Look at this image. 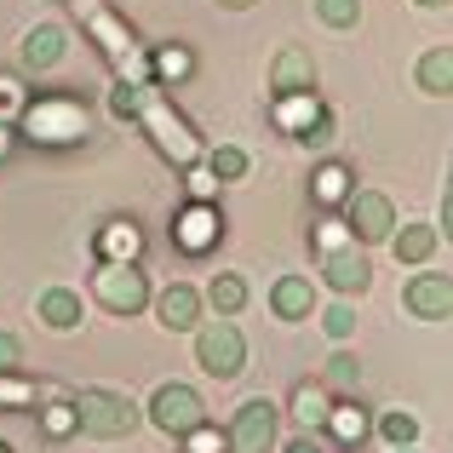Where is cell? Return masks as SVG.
Listing matches in <instances>:
<instances>
[{
	"label": "cell",
	"instance_id": "1",
	"mask_svg": "<svg viewBox=\"0 0 453 453\" xmlns=\"http://www.w3.org/2000/svg\"><path fill=\"white\" fill-rule=\"evenodd\" d=\"M69 12H75L81 23H87V35L104 46V58H110L115 69H121V81L127 87H144L150 81V69H155V58L138 52V41H133V29H127L121 18H115L104 0H69Z\"/></svg>",
	"mask_w": 453,
	"mask_h": 453
},
{
	"label": "cell",
	"instance_id": "2",
	"mask_svg": "<svg viewBox=\"0 0 453 453\" xmlns=\"http://www.w3.org/2000/svg\"><path fill=\"white\" fill-rule=\"evenodd\" d=\"M133 115L150 127L155 150H161L166 161H178V166H196L201 161V138L189 133V121L173 110V104H166L161 87H150V81H144V87H133Z\"/></svg>",
	"mask_w": 453,
	"mask_h": 453
},
{
	"label": "cell",
	"instance_id": "3",
	"mask_svg": "<svg viewBox=\"0 0 453 453\" xmlns=\"http://www.w3.org/2000/svg\"><path fill=\"white\" fill-rule=\"evenodd\" d=\"M87 127H92L87 104L69 98V92H41V98L23 110V133H29L35 144H46V150L81 144V138H87Z\"/></svg>",
	"mask_w": 453,
	"mask_h": 453
},
{
	"label": "cell",
	"instance_id": "4",
	"mask_svg": "<svg viewBox=\"0 0 453 453\" xmlns=\"http://www.w3.org/2000/svg\"><path fill=\"white\" fill-rule=\"evenodd\" d=\"M75 408H81V431L98 436V442H121V436L138 431V408L115 390H81Z\"/></svg>",
	"mask_w": 453,
	"mask_h": 453
},
{
	"label": "cell",
	"instance_id": "5",
	"mask_svg": "<svg viewBox=\"0 0 453 453\" xmlns=\"http://www.w3.org/2000/svg\"><path fill=\"white\" fill-rule=\"evenodd\" d=\"M92 293H98L104 310H115V316H133V310L150 304V276L138 265H110L104 258L98 276H92Z\"/></svg>",
	"mask_w": 453,
	"mask_h": 453
},
{
	"label": "cell",
	"instance_id": "6",
	"mask_svg": "<svg viewBox=\"0 0 453 453\" xmlns=\"http://www.w3.org/2000/svg\"><path fill=\"white\" fill-rule=\"evenodd\" d=\"M150 419L161 425L166 436H189V431H201V425H207V402H201L189 385H161L150 396Z\"/></svg>",
	"mask_w": 453,
	"mask_h": 453
},
{
	"label": "cell",
	"instance_id": "7",
	"mask_svg": "<svg viewBox=\"0 0 453 453\" xmlns=\"http://www.w3.org/2000/svg\"><path fill=\"white\" fill-rule=\"evenodd\" d=\"M196 362L207 367L212 379H235V373H242V362H247L242 333H235L230 321H207V327L196 333Z\"/></svg>",
	"mask_w": 453,
	"mask_h": 453
},
{
	"label": "cell",
	"instance_id": "8",
	"mask_svg": "<svg viewBox=\"0 0 453 453\" xmlns=\"http://www.w3.org/2000/svg\"><path fill=\"white\" fill-rule=\"evenodd\" d=\"M270 442H276V402L270 396L242 402L230 425V453H270Z\"/></svg>",
	"mask_w": 453,
	"mask_h": 453
},
{
	"label": "cell",
	"instance_id": "9",
	"mask_svg": "<svg viewBox=\"0 0 453 453\" xmlns=\"http://www.w3.org/2000/svg\"><path fill=\"white\" fill-rule=\"evenodd\" d=\"M344 219H350V230L362 235V242H385V235L396 230V207H390V196H379V189H350Z\"/></svg>",
	"mask_w": 453,
	"mask_h": 453
},
{
	"label": "cell",
	"instance_id": "10",
	"mask_svg": "<svg viewBox=\"0 0 453 453\" xmlns=\"http://www.w3.org/2000/svg\"><path fill=\"white\" fill-rule=\"evenodd\" d=\"M316 87V64H310L304 46H288V52L270 64V92L276 98H293V92H310Z\"/></svg>",
	"mask_w": 453,
	"mask_h": 453
},
{
	"label": "cell",
	"instance_id": "11",
	"mask_svg": "<svg viewBox=\"0 0 453 453\" xmlns=\"http://www.w3.org/2000/svg\"><path fill=\"white\" fill-rule=\"evenodd\" d=\"M173 235H178V247H184V253H207V247L219 242V212H212V201H196V207L178 212Z\"/></svg>",
	"mask_w": 453,
	"mask_h": 453
},
{
	"label": "cell",
	"instance_id": "12",
	"mask_svg": "<svg viewBox=\"0 0 453 453\" xmlns=\"http://www.w3.org/2000/svg\"><path fill=\"white\" fill-rule=\"evenodd\" d=\"M64 52H69V35L58 29V23H35L18 46L23 69H52V64H64Z\"/></svg>",
	"mask_w": 453,
	"mask_h": 453
},
{
	"label": "cell",
	"instance_id": "13",
	"mask_svg": "<svg viewBox=\"0 0 453 453\" xmlns=\"http://www.w3.org/2000/svg\"><path fill=\"white\" fill-rule=\"evenodd\" d=\"M408 310L425 321H442L453 316V281L448 276H413L408 281Z\"/></svg>",
	"mask_w": 453,
	"mask_h": 453
},
{
	"label": "cell",
	"instance_id": "14",
	"mask_svg": "<svg viewBox=\"0 0 453 453\" xmlns=\"http://www.w3.org/2000/svg\"><path fill=\"white\" fill-rule=\"evenodd\" d=\"M321 276H327L339 293H362L367 281H373V265H367V258L356 253V242H350V247H339V253L321 258Z\"/></svg>",
	"mask_w": 453,
	"mask_h": 453
},
{
	"label": "cell",
	"instance_id": "15",
	"mask_svg": "<svg viewBox=\"0 0 453 453\" xmlns=\"http://www.w3.org/2000/svg\"><path fill=\"white\" fill-rule=\"evenodd\" d=\"M155 316H161L166 333L196 327V321H201V293H196V288H166L161 299H155Z\"/></svg>",
	"mask_w": 453,
	"mask_h": 453
},
{
	"label": "cell",
	"instance_id": "16",
	"mask_svg": "<svg viewBox=\"0 0 453 453\" xmlns=\"http://www.w3.org/2000/svg\"><path fill=\"white\" fill-rule=\"evenodd\" d=\"M98 253L110 258V265H138V253H144V235H138L133 219H110L98 235Z\"/></svg>",
	"mask_w": 453,
	"mask_h": 453
},
{
	"label": "cell",
	"instance_id": "17",
	"mask_svg": "<svg viewBox=\"0 0 453 453\" xmlns=\"http://www.w3.org/2000/svg\"><path fill=\"white\" fill-rule=\"evenodd\" d=\"M270 304H276L281 321H304L310 310H316V288H310L304 276H281L276 288H270Z\"/></svg>",
	"mask_w": 453,
	"mask_h": 453
},
{
	"label": "cell",
	"instance_id": "18",
	"mask_svg": "<svg viewBox=\"0 0 453 453\" xmlns=\"http://www.w3.org/2000/svg\"><path fill=\"white\" fill-rule=\"evenodd\" d=\"M276 121L288 127V133H304V138H310L321 121H327V115H321V104L310 98V92H293V98H281V104H276Z\"/></svg>",
	"mask_w": 453,
	"mask_h": 453
},
{
	"label": "cell",
	"instance_id": "19",
	"mask_svg": "<svg viewBox=\"0 0 453 453\" xmlns=\"http://www.w3.org/2000/svg\"><path fill=\"white\" fill-rule=\"evenodd\" d=\"M293 419H299L304 431H321V425L333 419V402H327V385H299V390H293Z\"/></svg>",
	"mask_w": 453,
	"mask_h": 453
},
{
	"label": "cell",
	"instance_id": "20",
	"mask_svg": "<svg viewBox=\"0 0 453 453\" xmlns=\"http://www.w3.org/2000/svg\"><path fill=\"white\" fill-rule=\"evenodd\" d=\"M41 321H46V327H58V333L81 327V299L69 288H46L41 293Z\"/></svg>",
	"mask_w": 453,
	"mask_h": 453
},
{
	"label": "cell",
	"instance_id": "21",
	"mask_svg": "<svg viewBox=\"0 0 453 453\" xmlns=\"http://www.w3.org/2000/svg\"><path fill=\"white\" fill-rule=\"evenodd\" d=\"M436 242H442V230H431V224H408V230L396 235V258H402V265H425V258L436 253Z\"/></svg>",
	"mask_w": 453,
	"mask_h": 453
},
{
	"label": "cell",
	"instance_id": "22",
	"mask_svg": "<svg viewBox=\"0 0 453 453\" xmlns=\"http://www.w3.org/2000/svg\"><path fill=\"white\" fill-rule=\"evenodd\" d=\"M419 87L425 92H453V46H436V52H425L419 58Z\"/></svg>",
	"mask_w": 453,
	"mask_h": 453
},
{
	"label": "cell",
	"instance_id": "23",
	"mask_svg": "<svg viewBox=\"0 0 453 453\" xmlns=\"http://www.w3.org/2000/svg\"><path fill=\"white\" fill-rule=\"evenodd\" d=\"M327 431L339 436L344 448H356L367 436V408L362 402H333V419H327Z\"/></svg>",
	"mask_w": 453,
	"mask_h": 453
},
{
	"label": "cell",
	"instance_id": "24",
	"mask_svg": "<svg viewBox=\"0 0 453 453\" xmlns=\"http://www.w3.org/2000/svg\"><path fill=\"white\" fill-rule=\"evenodd\" d=\"M310 184H316V201H321V207H344V201H350V173H344L339 161H327L316 178H310Z\"/></svg>",
	"mask_w": 453,
	"mask_h": 453
},
{
	"label": "cell",
	"instance_id": "25",
	"mask_svg": "<svg viewBox=\"0 0 453 453\" xmlns=\"http://www.w3.org/2000/svg\"><path fill=\"white\" fill-rule=\"evenodd\" d=\"M207 299H212V310H219V316H235V310L247 304V281H242V276H212Z\"/></svg>",
	"mask_w": 453,
	"mask_h": 453
},
{
	"label": "cell",
	"instance_id": "26",
	"mask_svg": "<svg viewBox=\"0 0 453 453\" xmlns=\"http://www.w3.org/2000/svg\"><path fill=\"white\" fill-rule=\"evenodd\" d=\"M41 425H46V436H69V431H81V408L75 402H46V413H41Z\"/></svg>",
	"mask_w": 453,
	"mask_h": 453
},
{
	"label": "cell",
	"instance_id": "27",
	"mask_svg": "<svg viewBox=\"0 0 453 453\" xmlns=\"http://www.w3.org/2000/svg\"><path fill=\"white\" fill-rule=\"evenodd\" d=\"M379 436H385L390 448H413V436H419V419H413V413H385V419H379Z\"/></svg>",
	"mask_w": 453,
	"mask_h": 453
},
{
	"label": "cell",
	"instance_id": "28",
	"mask_svg": "<svg viewBox=\"0 0 453 453\" xmlns=\"http://www.w3.org/2000/svg\"><path fill=\"white\" fill-rule=\"evenodd\" d=\"M321 23L327 29H356V18H362V0H316Z\"/></svg>",
	"mask_w": 453,
	"mask_h": 453
},
{
	"label": "cell",
	"instance_id": "29",
	"mask_svg": "<svg viewBox=\"0 0 453 453\" xmlns=\"http://www.w3.org/2000/svg\"><path fill=\"white\" fill-rule=\"evenodd\" d=\"M189 69H196V58H189L184 46H166V52H155V75H161V81H184Z\"/></svg>",
	"mask_w": 453,
	"mask_h": 453
},
{
	"label": "cell",
	"instance_id": "30",
	"mask_svg": "<svg viewBox=\"0 0 453 453\" xmlns=\"http://www.w3.org/2000/svg\"><path fill=\"white\" fill-rule=\"evenodd\" d=\"M207 166H212L219 178H242V173H247V150H235V144H219V150L207 155Z\"/></svg>",
	"mask_w": 453,
	"mask_h": 453
},
{
	"label": "cell",
	"instance_id": "31",
	"mask_svg": "<svg viewBox=\"0 0 453 453\" xmlns=\"http://www.w3.org/2000/svg\"><path fill=\"white\" fill-rule=\"evenodd\" d=\"M327 385L344 390V396L362 385V367H356V356H333V362H327Z\"/></svg>",
	"mask_w": 453,
	"mask_h": 453
},
{
	"label": "cell",
	"instance_id": "32",
	"mask_svg": "<svg viewBox=\"0 0 453 453\" xmlns=\"http://www.w3.org/2000/svg\"><path fill=\"white\" fill-rule=\"evenodd\" d=\"M189 453H230V431H212V425H201V431L184 436Z\"/></svg>",
	"mask_w": 453,
	"mask_h": 453
},
{
	"label": "cell",
	"instance_id": "33",
	"mask_svg": "<svg viewBox=\"0 0 453 453\" xmlns=\"http://www.w3.org/2000/svg\"><path fill=\"white\" fill-rule=\"evenodd\" d=\"M0 402H6V408L35 402V385H29V379H18V367H12V373H0Z\"/></svg>",
	"mask_w": 453,
	"mask_h": 453
},
{
	"label": "cell",
	"instance_id": "34",
	"mask_svg": "<svg viewBox=\"0 0 453 453\" xmlns=\"http://www.w3.org/2000/svg\"><path fill=\"white\" fill-rule=\"evenodd\" d=\"M23 110H29V98H23L18 75H0V121H6V115H18V121H23Z\"/></svg>",
	"mask_w": 453,
	"mask_h": 453
},
{
	"label": "cell",
	"instance_id": "35",
	"mask_svg": "<svg viewBox=\"0 0 453 453\" xmlns=\"http://www.w3.org/2000/svg\"><path fill=\"white\" fill-rule=\"evenodd\" d=\"M321 327H327L333 339H350V333H356V310L350 304H333L327 316H321Z\"/></svg>",
	"mask_w": 453,
	"mask_h": 453
},
{
	"label": "cell",
	"instance_id": "36",
	"mask_svg": "<svg viewBox=\"0 0 453 453\" xmlns=\"http://www.w3.org/2000/svg\"><path fill=\"white\" fill-rule=\"evenodd\" d=\"M18 362H23V344L12 339V333H0V373H12Z\"/></svg>",
	"mask_w": 453,
	"mask_h": 453
},
{
	"label": "cell",
	"instance_id": "37",
	"mask_svg": "<svg viewBox=\"0 0 453 453\" xmlns=\"http://www.w3.org/2000/svg\"><path fill=\"white\" fill-rule=\"evenodd\" d=\"M339 247H350V235L339 224H321V253H339Z\"/></svg>",
	"mask_w": 453,
	"mask_h": 453
},
{
	"label": "cell",
	"instance_id": "38",
	"mask_svg": "<svg viewBox=\"0 0 453 453\" xmlns=\"http://www.w3.org/2000/svg\"><path fill=\"white\" fill-rule=\"evenodd\" d=\"M212 184H219V173H212V166H207V173H189V189H196V201H207Z\"/></svg>",
	"mask_w": 453,
	"mask_h": 453
},
{
	"label": "cell",
	"instance_id": "39",
	"mask_svg": "<svg viewBox=\"0 0 453 453\" xmlns=\"http://www.w3.org/2000/svg\"><path fill=\"white\" fill-rule=\"evenodd\" d=\"M442 235L453 242V173H448V189H442Z\"/></svg>",
	"mask_w": 453,
	"mask_h": 453
},
{
	"label": "cell",
	"instance_id": "40",
	"mask_svg": "<svg viewBox=\"0 0 453 453\" xmlns=\"http://www.w3.org/2000/svg\"><path fill=\"white\" fill-rule=\"evenodd\" d=\"M288 453H321L316 436H299V442H288Z\"/></svg>",
	"mask_w": 453,
	"mask_h": 453
},
{
	"label": "cell",
	"instance_id": "41",
	"mask_svg": "<svg viewBox=\"0 0 453 453\" xmlns=\"http://www.w3.org/2000/svg\"><path fill=\"white\" fill-rule=\"evenodd\" d=\"M219 6H253V0H219Z\"/></svg>",
	"mask_w": 453,
	"mask_h": 453
},
{
	"label": "cell",
	"instance_id": "42",
	"mask_svg": "<svg viewBox=\"0 0 453 453\" xmlns=\"http://www.w3.org/2000/svg\"><path fill=\"white\" fill-rule=\"evenodd\" d=\"M0 155H6V127H0Z\"/></svg>",
	"mask_w": 453,
	"mask_h": 453
},
{
	"label": "cell",
	"instance_id": "43",
	"mask_svg": "<svg viewBox=\"0 0 453 453\" xmlns=\"http://www.w3.org/2000/svg\"><path fill=\"white\" fill-rule=\"evenodd\" d=\"M419 6H448V0H419Z\"/></svg>",
	"mask_w": 453,
	"mask_h": 453
},
{
	"label": "cell",
	"instance_id": "44",
	"mask_svg": "<svg viewBox=\"0 0 453 453\" xmlns=\"http://www.w3.org/2000/svg\"><path fill=\"white\" fill-rule=\"evenodd\" d=\"M390 453H413V448H390Z\"/></svg>",
	"mask_w": 453,
	"mask_h": 453
},
{
	"label": "cell",
	"instance_id": "45",
	"mask_svg": "<svg viewBox=\"0 0 453 453\" xmlns=\"http://www.w3.org/2000/svg\"><path fill=\"white\" fill-rule=\"evenodd\" d=\"M0 453H12V448H6V442H0Z\"/></svg>",
	"mask_w": 453,
	"mask_h": 453
}]
</instances>
